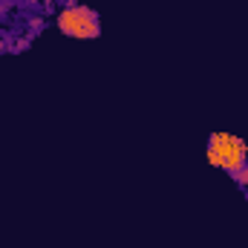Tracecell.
Here are the masks:
<instances>
[{
  "label": "cell",
  "instance_id": "cell-2",
  "mask_svg": "<svg viewBox=\"0 0 248 248\" xmlns=\"http://www.w3.org/2000/svg\"><path fill=\"white\" fill-rule=\"evenodd\" d=\"M208 147L217 153L219 168H222V170H228L231 176H234L240 168H246L248 147H246V141H243L240 136H231V133H211Z\"/></svg>",
  "mask_w": 248,
  "mask_h": 248
},
{
  "label": "cell",
  "instance_id": "cell-4",
  "mask_svg": "<svg viewBox=\"0 0 248 248\" xmlns=\"http://www.w3.org/2000/svg\"><path fill=\"white\" fill-rule=\"evenodd\" d=\"M246 196H248V187H246Z\"/></svg>",
  "mask_w": 248,
  "mask_h": 248
},
{
  "label": "cell",
  "instance_id": "cell-1",
  "mask_svg": "<svg viewBox=\"0 0 248 248\" xmlns=\"http://www.w3.org/2000/svg\"><path fill=\"white\" fill-rule=\"evenodd\" d=\"M58 29H61L63 35L81 38V41H90V38H98L101 35L98 15L90 6H66L61 15H58Z\"/></svg>",
  "mask_w": 248,
  "mask_h": 248
},
{
  "label": "cell",
  "instance_id": "cell-3",
  "mask_svg": "<svg viewBox=\"0 0 248 248\" xmlns=\"http://www.w3.org/2000/svg\"><path fill=\"white\" fill-rule=\"evenodd\" d=\"M234 179H237L243 187H248V165H246V168H240V170L234 173Z\"/></svg>",
  "mask_w": 248,
  "mask_h": 248
}]
</instances>
